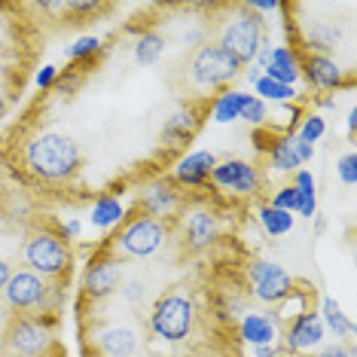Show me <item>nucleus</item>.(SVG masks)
<instances>
[{"instance_id":"1","label":"nucleus","mask_w":357,"mask_h":357,"mask_svg":"<svg viewBox=\"0 0 357 357\" xmlns=\"http://www.w3.org/2000/svg\"><path fill=\"white\" fill-rule=\"evenodd\" d=\"M25 159H28L31 172L40 174L43 181H64V177L77 174L79 162H83L77 144L55 132L34 137L25 150Z\"/></svg>"},{"instance_id":"2","label":"nucleus","mask_w":357,"mask_h":357,"mask_svg":"<svg viewBox=\"0 0 357 357\" xmlns=\"http://www.w3.org/2000/svg\"><path fill=\"white\" fill-rule=\"evenodd\" d=\"M25 263L34 275L59 278L70 269V250L68 245L52 232H31L25 241Z\"/></svg>"},{"instance_id":"3","label":"nucleus","mask_w":357,"mask_h":357,"mask_svg":"<svg viewBox=\"0 0 357 357\" xmlns=\"http://www.w3.org/2000/svg\"><path fill=\"white\" fill-rule=\"evenodd\" d=\"M50 342H52V336L43 324L28 318V314H15V318L6 324L0 354L3 357H43Z\"/></svg>"},{"instance_id":"4","label":"nucleus","mask_w":357,"mask_h":357,"mask_svg":"<svg viewBox=\"0 0 357 357\" xmlns=\"http://www.w3.org/2000/svg\"><path fill=\"white\" fill-rule=\"evenodd\" d=\"M150 327L165 342H181L192 330V303L183 296H162L150 318Z\"/></svg>"},{"instance_id":"5","label":"nucleus","mask_w":357,"mask_h":357,"mask_svg":"<svg viewBox=\"0 0 357 357\" xmlns=\"http://www.w3.org/2000/svg\"><path fill=\"white\" fill-rule=\"evenodd\" d=\"M245 64H238L223 46H202L192 59V79L199 86H220L229 83L232 77H238V70Z\"/></svg>"},{"instance_id":"6","label":"nucleus","mask_w":357,"mask_h":357,"mask_svg":"<svg viewBox=\"0 0 357 357\" xmlns=\"http://www.w3.org/2000/svg\"><path fill=\"white\" fill-rule=\"evenodd\" d=\"M259 34H263V22L250 13H241L238 19H232V25L223 31L220 46L238 64H248L250 59H257V52H259Z\"/></svg>"},{"instance_id":"7","label":"nucleus","mask_w":357,"mask_h":357,"mask_svg":"<svg viewBox=\"0 0 357 357\" xmlns=\"http://www.w3.org/2000/svg\"><path fill=\"white\" fill-rule=\"evenodd\" d=\"M3 296H6V303H10L13 312L28 314V312H34V308L43 305L46 284L31 269H22V272L10 275V281H6V287H3Z\"/></svg>"},{"instance_id":"8","label":"nucleus","mask_w":357,"mask_h":357,"mask_svg":"<svg viewBox=\"0 0 357 357\" xmlns=\"http://www.w3.org/2000/svg\"><path fill=\"white\" fill-rule=\"evenodd\" d=\"M162 241H165V226L159 220H153V217H137L123 229L119 235V245H123L126 254L132 257H150L156 254L162 248Z\"/></svg>"},{"instance_id":"9","label":"nucleus","mask_w":357,"mask_h":357,"mask_svg":"<svg viewBox=\"0 0 357 357\" xmlns=\"http://www.w3.org/2000/svg\"><path fill=\"white\" fill-rule=\"evenodd\" d=\"M250 284H254V294L263 303H281L290 294V275L281 269L278 263H257L250 266Z\"/></svg>"},{"instance_id":"10","label":"nucleus","mask_w":357,"mask_h":357,"mask_svg":"<svg viewBox=\"0 0 357 357\" xmlns=\"http://www.w3.org/2000/svg\"><path fill=\"white\" fill-rule=\"evenodd\" d=\"M312 156H314V147L312 144H305L299 135L281 137V141L272 147V165L281 168V172H294V168H299Z\"/></svg>"},{"instance_id":"11","label":"nucleus","mask_w":357,"mask_h":357,"mask_svg":"<svg viewBox=\"0 0 357 357\" xmlns=\"http://www.w3.org/2000/svg\"><path fill=\"white\" fill-rule=\"evenodd\" d=\"M211 174H214V181L220 186H229V190H235V192H250L257 186L254 168H250L248 162H238V159L223 162V165H217Z\"/></svg>"},{"instance_id":"12","label":"nucleus","mask_w":357,"mask_h":357,"mask_svg":"<svg viewBox=\"0 0 357 357\" xmlns=\"http://www.w3.org/2000/svg\"><path fill=\"white\" fill-rule=\"evenodd\" d=\"M123 275H119V266L116 263H95L89 266L86 272V294L89 296H110L113 290L119 287Z\"/></svg>"},{"instance_id":"13","label":"nucleus","mask_w":357,"mask_h":357,"mask_svg":"<svg viewBox=\"0 0 357 357\" xmlns=\"http://www.w3.org/2000/svg\"><path fill=\"white\" fill-rule=\"evenodd\" d=\"M321 339H324V324L314 314H299L287 333V342L294 351H308V348L321 345Z\"/></svg>"},{"instance_id":"14","label":"nucleus","mask_w":357,"mask_h":357,"mask_svg":"<svg viewBox=\"0 0 357 357\" xmlns=\"http://www.w3.org/2000/svg\"><path fill=\"white\" fill-rule=\"evenodd\" d=\"M266 77L275 79L281 86H294L296 77H299V64H296V55L284 46H275L269 50V64H266Z\"/></svg>"},{"instance_id":"15","label":"nucleus","mask_w":357,"mask_h":357,"mask_svg":"<svg viewBox=\"0 0 357 357\" xmlns=\"http://www.w3.org/2000/svg\"><path fill=\"white\" fill-rule=\"evenodd\" d=\"M305 74L318 89H336L339 83H342V70H339V64L333 59H327V55H308Z\"/></svg>"},{"instance_id":"16","label":"nucleus","mask_w":357,"mask_h":357,"mask_svg":"<svg viewBox=\"0 0 357 357\" xmlns=\"http://www.w3.org/2000/svg\"><path fill=\"white\" fill-rule=\"evenodd\" d=\"M217 168V162L211 153L199 150V153H190L186 159H181V165H177V181L181 183H202L205 177H211V172Z\"/></svg>"},{"instance_id":"17","label":"nucleus","mask_w":357,"mask_h":357,"mask_svg":"<svg viewBox=\"0 0 357 357\" xmlns=\"http://www.w3.org/2000/svg\"><path fill=\"white\" fill-rule=\"evenodd\" d=\"M98 342L110 357H132L137 348V336L128 327H110L98 336Z\"/></svg>"},{"instance_id":"18","label":"nucleus","mask_w":357,"mask_h":357,"mask_svg":"<svg viewBox=\"0 0 357 357\" xmlns=\"http://www.w3.org/2000/svg\"><path fill=\"white\" fill-rule=\"evenodd\" d=\"M186 238H190L192 248H208L211 241L217 238V220L205 211H196L186 220Z\"/></svg>"},{"instance_id":"19","label":"nucleus","mask_w":357,"mask_h":357,"mask_svg":"<svg viewBox=\"0 0 357 357\" xmlns=\"http://www.w3.org/2000/svg\"><path fill=\"white\" fill-rule=\"evenodd\" d=\"M241 336H245L250 345H272L275 324L269 314H248V318L241 321Z\"/></svg>"},{"instance_id":"20","label":"nucleus","mask_w":357,"mask_h":357,"mask_svg":"<svg viewBox=\"0 0 357 357\" xmlns=\"http://www.w3.org/2000/svg\"><path fill=\"white\" fill-rule=\"evenodd\" d=\"M192 132H196V110L181 107L172 119H165L162 137H165V141H172V144H181V141H186V137H190Z\"/></svg>"},{"instance_id":"21","label":"nucleus","mask_w":357,"mask_h":357,"mask_svg":"<svg viewBox=\"0 0 357 357\" xmlns=\"http://www.w3.org/2000/svg\"><path fill=\"white\" fill-rule=\"evenodd\" d=\"M141 199H144V205H147V211H153V214H165V211L174 208V192L168 190L165 183H153Z\"/></svg>"},{"instance_id":"22","label":"nucleus","mask_w":357,"mask_h":357,"mask_svg":"<svg viewBox=\"0 0 357 357\" xmlns=\"http://www.w3.org/2000/svg\"><path fill=\"white\" fill-rule=\"evenodd\" d=\"M241 104H245V92H223L214 104V119L217 123H232V119H238Z\"/></svg>"},{"instance_id":"23","label":"nucleus","mask_w":357,"mask_h":357,"mask_svg":"<svg viewBox=\"0 0 357 357\" xmlns=\"http://www.w3.org/2000/svg\"><path fill=\"white\" fill-rule=\"evenodd\" d=\"M259 220H263V229L269 235H287L294 229V217L287 211H278V208H263L259 211Z\"/></svg>"},{"instance_id":"24","label":"nucleus","mask_w":357,"mask_h":357,"mask_svg":"<svg viewBox=\"0 0 357 357\" xmlns=\"http://www.w3.org/2000/svg\"><path fill=\"white\" fill-rule=\"evenodd\" d=\"M162 50H165V40L159 34H141V40L135 46V59L137 64H153L162 55Z\"/></svg>"},{"instance_id":"25","label":"nucleus","mask_w":357,"mask_h":357,"mask_svg":"<svg viewBox=\"0 0 357 357\" xmlns=\"http://www.w3.org/2000/svg\"><path fill=\"white\" fill-rule=\"evenodd\" d=\"M324 318H327L330 330L336 333V336H351V333H354V324L345 318L342 308L333 303V299H324Z\"/></svg>"},{"instance_id":"26","label":"nucleus","mask_w":357,"mask_h":357,"mask_svg":"<svg viewBox=\"0 0 357 357\" xmlns=\"http://www.w3.org/2000/svg\"><path fill=\"white\" fill-rule=\"evenodd\" d=\"M119 217H123V205H119L116 199H101L98 205L92 208V223L101 226V229L104 226H113Z\"/></svg>"},{"instance_id":"27","label":"nucleus","mask_w":357,"mask_h":357,"mask_svg":"<svg viewBox=\"0 0 357 357\" xmlns=\"http://www.w3.org/2000/svg\"><path fill=\"white\" fill-rule=\"evenodd\" d=\"M257 92L263 95V98H272V101H284V98H294V86H281V83H275V79L269 77H257ZM259 98V101H263Z\"/></svg>"},{"instance_id":"28","label":"nucleus","mask_w":357,"mask_h":357,"mask_svg":"<svg viewBox=\"0 0 357 357\" xmlns=\"http://www.w3.org/2000/svg\"><path fill=\"white\" fill-rule=\"evenodd\" d=\"M336 40H339V31L330 28V25H314L312 31H308V46H312V50L327 52V50L336 46Z\"/></svg>"},{"instance_id":"29","label":"nucleus","mask_w":357,"mask_h":357,"mask_svg":"<svg viewBox=\"0 0 357 357\" xmlns=\"http://www.w3.org/2000/svg\"><path fill=\"white\" fill-rule=\"evenodd\" d=\"M238 119H248V123H263L266 119V104L254 98V95H245V104L238 110Z\"/></svg>"},{"instance_id":"30","label":"nucleus","mask_w":357,"mask_h":357,"mask_svg":"<svg viewBox=\"0 0 357 357\" xmlns=\"http://www.w3.org/2000/svg\"><path fill=\"white\" fill-rule=\"evenodd\" d=\"M272 208H278V211H299V190L296 186H284V190L275 196V205Z\"/></svg>"},{"instance_id":"31","label":"nucleus","mask_w":357,"mask_h":357,"mask_svg":"<svg viewBox=\"0 0 357 357\" xmlns=\"http://www.w3.org/2000/svg\"><path fill=\"white\" fill-rule=\"evenodd\" d=\"M324 135V119L321 116H312V119H305V126H303V132H299V137H303L305 144H312L314 147V141Z\"/></svg>"},{"instance_id":"32","label":"nucleus","mask_w":357,"mask_h":357,"mask_svg":"<svg viewBox=\"0 0 357 357\" xmlns=\"http://www.w3.org/2000/svg\"><path fill=\"white\" fill-rule=\"evenodd\" d=\"M339 177H342L345 183L357 181V156H354V153H345V156L339 159Z\"/></svg>"},{"instance_id":"33","label":"nucleus","mask_w":357,"mask_h":357,"mask_svg":"<svg viewBox=\"0 0 357 357\" xmlns=\"http://www.w3.org/2000/svg\"><path fill=\"white\" fill-rule=\"evenodd\" d=\"M98 50V40L95 37H79L74 46H70V55H74V59H83V55H89V52H95Z\"/></svg>"},{"instance_id":"34","label":"nucleus","mask_w":357,"mask_h":357,"mask_svg":"<svg viewBox=\"0 0 357 357\" xmlns=\"http://www.w3.org/2000/svg\"><path fill=\"white\" fill-rule=\"evenodd\" d=\"M294 186H296L299 192H305V196H314V177L308 174V172H299V174H296V183H294Z\"/></svg>"},{"instance_id":"35","label":"nucleus","mask_w":357,"mask_h":357,"mask_svg":"<svg viewBox=\"0 0 357 357\" xmlns=\"http://www.w3.org/2000/svg\"><path fill=\"white\" fill-rule=\"evenodd\" d=\"M52 79H55V68H43L37 74V86H52Z\"/></svg>"},{"instance_id":"36","label":"nucleus","mask_w":357,"mask_h":357,"mask_svg":"<svg viewBox=\"0 0 357 357\" xmlns=\"http://www.w3.org/2000/svg\"><path fill=\"white\" fill-rule=\"evenodd\" d=\"M10 275H13L10 263H6V259H0V294H3V287H6V281H10Z\"/></svg>"},{"instance_id":"37","label":"nucleus","mask_w":357,"mask_h":357,"mask_svg":"<svg viewBox=\"0 0 357 357\" xmlns=\"http://www.w3.org/2000/svg\"><path fill=\"white\" fill-rule=\"evenodd\" d=\"M254 10L272 13V10H278V3H275V0H254Z\"/></svg>"},{"instance_id":"38","label":"nucleus","mask_w":357,"mask_h":357,"mask_svg":"<svg viewBox=\"0 0 357 357\" xmlns=\"http://www.w3.org/2000/svg\"><path fill=\"white\" fill-rule=\"evenodd\" d=\"M351 351H348V348H327V351H324L321 357H348Z\"/></svg>"},{"instance_id":"39","label":"nucleus","mask_w":357,"mask_h":357,"mask_svg":"<svg viewBox=\"0 0 357 357\" xmlns=\"http://www.w3.org/2000/svg\"><path fill=\"white\" fill-rule=\"evenodd\" d=\"M257 357H275V348L272 345H257Z\"/></svg>"},{"instance_id":"40","label":"nucleus","mask_w":357,"mask_h":357,"mask_svg":"<svg viewBox=\"0 0 357 357\" xmlns=\"http://www.w3.org/2000/svg\"><path fill=\"white\" fill-rule=\"evenodd\" d=\"M128 296H132V299L141 296V284H132V290H128Z\"/></svg>"},{"instance_id":"41","label":"nucleus","mask_w":357,"mask_h":357,"mask_svg":"<svg viewBox=\"0 0 357 357\" xmlns=\"http://www.w3.org/2000/svg\"><path fill=\"white\" fill-rule=\"evenodd\" d=\"M68 235H79V223H68V229H64Z\"/></svg>"},{"instance_id":"42","label":"nucleus","mask_w":357,"mask_h":357,"mask_svg":"<svg viewBox=\"0 0 357 357\" xmlns=\"http://www.w3.org/2000/svg\"><path fill=\"white\" fill-rule=\"evenodd\" d=\"M354 126H357V113L351 110V113H348V128H351V132H354Z\"/></svg>"},{"instance_id":"43","label":"nucleus","mask_w":357,"mask_h":357,"mask_svg":"<svg viewBox=\"0 0 357 357\" xmlns=\"http://www.w3.org/2000/svg\"><path fill=\"white\" fill-rule=\"evenodd\" d=\"M314 217H318V223H314V226H318V232H324V226H327V220H324L321 214H314Z\"/></svg>"},{"instance_id":"44","label":"nucleus","mask_w":357,"mask_h":357,"mask_svg":"<svg viewBox=\"0 0 357 357\" xmlns=\"http://www.w3.org/2000/svg\"><path fill=\"white\" fill-rule=\"evenodd\" d=\"M3 110H6V98L0 95V116H3Z\"/></svg>"},{"instance_id":"45","label":"nucleus","mask_w":357,"mask_h":357,"mask_svg":"<svg viewBox=\"0 0 357 357\" xmlns=\"http://www.w3.org/2000/svg\"><path fill=\"white\" fill-rule=\"evenodd\" d=\"M0 226H3V208H0Z\"/></svg>"}]
</instances>
